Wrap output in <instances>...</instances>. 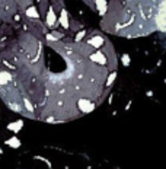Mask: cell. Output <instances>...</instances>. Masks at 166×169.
Masks as SVG:
<instances>
[{"instance_id":"1","label":"cell","mask_w":166,"mask_h":169,"mask_svg":"<svg viewBox=\"0 0 166 169\" xmlns=\"http://www.w3.org/2000/svg\"><path fill=\"white\" fill-rule=\"evenodd\" d=\"M77 106H79V109L82 111L83 114L92 112V111L95 109V103L90 102L89 99H86V98H80V99L77 101Z\"/></svg>"},{"instance_id":"2","label":"cell","mask_w":166,"mask_h":169,"mask_svg":"<svg viewBox=\"0 0 166 169\" xmlns=\"http://www.w3.org/2000/svg\"><path fill=\"white\" fill-rule=\"evenodd\" d=\"M45 23H47V26L51 28V29H54V28H57V17H55V13H54V9L52 7H48V10H47V15H45Z\"/></svg>"},{"instance_id":"3","label":"cell","mask_w":166,"mask_h":169,"mask_svg":"<svg viewBox=\"0 0 166 169\" xmlns=\"http://www.w3.org/2000/svg\"><path fill=\"white\" fill-rule=\"evenodd\" d=\"M22 127H23V121H22V119H16L15 122L7 124V130H10V131H13V133H19Z\"/></svg>"},{"instance_id":"4","label":"cell","mask_w":166,"mask_h":169,"mask_svg":"<svg viewBox=\"0 0 166 169\" xmlns=\"http://www.w3.org/2000/svg\"><path fill=\"white\" fill-rule=\"evenodd\" d=\"M89 58H90L92 61H95V63H99V64H102V63L106 61V57L102 54V51H96L95 54H90Z\"/></svg>"},{"instance_id":"5","label":"cell","mask_w":166,"mask_h":169,"mask_svg":"<svg viewBox=\"0 0 166 169\" xmlns=\"http://www.w3.org/2000/svg\"><path fill=\"white\" fill-rule=\"evenodd\" d=\"M95 3H96V9L99 10V15L100 16H103V15L106 13V10H108L106 0H95Z\"/></svg>"},{"instance_id":"6","label":"cell","mask_w":166,"mask_h":169,"mask_svg":"<svg viewBox=\"0 0 166 169\" xmlns=\"http://www.w3.org/2000/svg\"><path fill=\"white\" fill-rule=\"evenodd\" d=\"M87 44H89L90 47H93V48H100L102 44H103V38H102V36H93V38H90V39L87 41Z\"/></svg>"},{"instance_id":"7","label":"cell","mask_w":166,"mask_h":169,"mask_svg":"<svg viewBox=\"0 0 166 169\" xmlns=\"http://www.w3.org/2000/svg\"><path fill=\"white\" fill-rule=\"evenodd\" d=\"M26 16L32 17V19H38V17L41 16V13L38 12V9L35 6H28L26 7Z\"/></svg>"},{"instance_id":"8","label":"cell","mask_w":166,"mask_h":169,"mask_svg":"<svg viewBox=\"0 0 166 169\" xmlns=\"http://www.w3.org/2000/svg\"><path fill=\"white\" fill-rule=\"evenodd\" d=\"M60 23H61V26L64 28V29H68L70 28V22H68V15H67V12L63 9L61 10V15H60Z\"/></svg>"},{"instance_id":"9","label":"cell","mask_w":166,"mask_h":169,"mask_svg":"<svg viewBox=\"0 0 166 169\" xmlns=\"http://www.w3.org/2000/svg\"><path fill=\"white\" fill-rule=\"evenodd\" d=\"M6 144H7L9 147H12V149H19V147H20V140L17 138L16 135H13V137H10L9 140H6Z\"/></svg>"},{"instance_id":"10","label":"cell","mask_w":166,"mask_h":169,"mask_svg":"<svg viewBox=\"0 0 166 169\" xmlns=\"http://www.w3.org/2000/svg\"><path fill=\"white\" fill-rule=\"evenodd\" d=\"M10 80V73L9 71H0V86H4L6 83H9Z\"/></svg>"},{"instance_id":"11","label":"cell","mask_w":166,"mask_h":169,"mask_svg":"<svg viewBox=\"0 0 166 169\" xmlns=\"http://www.w3.org/2000/svg\"><path fill=\"white\" fill-rule=\"evenodd\" d=\"M23 105H25V108L29 111V112H32L33 111V106H32V103L29 102V99L28 98H23Z\"/></svg>"},{"instance_id":"12","label":"cell","mask_w":166,"mask_h":169,"mask_svg":"<svg viewBox=\"0 0 166 169\" xmlns=\"http://www.w3.org/2000/svg\"><path fill=\"white\" fill-rule=\"evenodd\" d=\"M115 77H116V73H115V71H114V73H109V77H108V82H106V86H111V84L114 83Z\"/></svg>"},{"instance_id":"13","label":"cell","mask_w":166,"mask_h":169,"mask_svg":"<svg viewBox=\"0 0 166 169\" xmlns=\"http://www.w3.org/2000/svg\"><path fill=\"white\" fill-rule=\"evenodd\" d=\"M121 61H122L124 66H130V55H128V54H124V55L121 57Z\"/></svg>"},{"instance_id":"14","label":"cell","mask_w":166,"mask_h":169,"mask_svg":"<svg viewBox=\"0 0 166 169\" xmlns=\"http://www.w3.org/2000/svg\"><path fill=\"white\" fill-rule=\"evenodd\" d=\"M86 35V31H80V32H77V35H76V41H80V39H83V36Z\"/></svg>"},{"instance_id":"15","label":"cell","mask_w":166,"mask_h":169,"mask_svg":"<svg viewBox=\"0 0 166 169\" xmlns=\"http://www.w3.org/2000/svg\"><path fill=\"white\" fill-rule=\"evenodd\" d=\"M0 154H3V150H1V147H0Z\"/></svg>"}]
</instances>
